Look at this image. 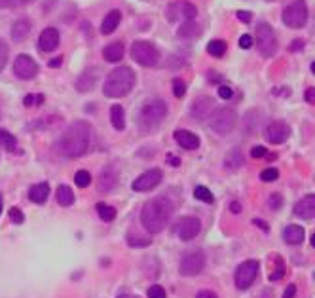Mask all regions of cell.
<instances>
[{"instance_id":"cell-1","label":"cell","mask_w":315,"mask_h":298,"mask_svg":"<svg viewBox=\"0 0 315 298\" xmlns=\"http://www.w3.org/2000/svg\"><path fill=\"white\" fill-rule=\"evenodd\" d=\"M91 142V125L84 120H78L74 124H70L67 127V131L61 135L55 150L68 160L74 158H82L88 150H90Z\"/></svg>"},{"instance_id":"cell-2","label":"cell","mask_w":315,"mask_h":298,"mask_svg":"<svg viewBox=\"0 0 315 298\" xmlns=\"http://www.w3.org/2000/svg\"><path fill=\"white\" fill-rule=\"evenodd\" d=\"M173 215V204L159 196V198H154L150 202H146L142 205V211H141V222L146 232L150 234H159L161 230L165 228V224L169 222Z\"/></svg>"},{"instance_id":"cell-3","label":"cell","mask_w":315,"mask_h":298,"mask_svg":"<svg viewBox=\"0 0 315 298\" xmlns=\"http://www.w3.org/2000/svg\"><path fill=\"white\" fill-rule=\"evenodd\" d=\"M135 72L122 65V67H116V69L107 76L105 80V86H103V93L110 99H120V97H126L127 93L133 90L135 86Z\"/></svg>"},{"instance_id":"cell-4","label":"cell","mask_w":315,"mask_h":298,"mask_svg":"<svg viewBox=\"0 0 315 298\" xmlns=\"http://www.w3.org/2000/svg\"><path fill=\"white\" fill-rule=\"evenodd\" d=\"M167 116V103L163 99H152L148 103L142 105L141 112H139V127L144 133L156 131L159 124L165 120Z\"/></svg>"},{"instance_id":"cell-5","label":"cell","mask_w":315,"mask_h":298,"mask_svg":"<svg viewBox=\"0 0 315 298\" xmlns=\"http://www.w3.org/2000/svg\"><path fill=\"white\" fill-rule=\"evenodd\" d=\"M236 124H237V114L234 109H228V107H219L209 116V127L219 135L230 133L236 127Z\"/></svg>"},{"instance_id":"cell-6","label":"cell","mask_w":315,"mask_h":298,"mask_svg":"<svg viewBox=\"0 0 315 298\" xmlns=\"http://www.w3.org/2000/svg\"><path fill=\"white\" fill-rule=\"evenodd\" d=\"M131 57L135 63L142 65V67H156L159 61V51L152 42L137 40L131 46Z\"/></svg>"},{"instance_id":"cell-7","label":"cell","mask_w":315,"mask_h":298,"mask_svg":"<svg viewBox=\"0 0 315 298\" xmlns=\"http://www.w3.org/2000/svg\"><path fill=\"white\" fill-rule=\"evenodd\" d=\"M256 47L262 57H273L277 53V38H275V31L271 29V25H256Z\"/></svg>"},{"instance_id":"cell-8","label":"cell","mask_w":315,"mask_h":298,"mask_svg":"<svg viewBox=\"0 0 315 298\" xmlns=\"http://www.w3.org/2000/svg\"><path fill=\"white\" fill-rule=\"evenodd\" d=\"M308 21V6L306 0H293L283 10V23L291 29H302Z\"/></svg>"},{"instance_id":"cell-9","label":"cell","mask_w":315,"mask_h":298,"mask_svg":"<svg viewBox=\"0 0 315 298\" xmlns=\"http://www.w3.org/2000/svg\"><path fill=\"white\" fill-rule=\"evenodd\" d=\"M258 270H260V264L258 260H245L237 266L236 270V287L239 291H247L249 287L254 283L256 275H258Z\"/></svg>"},{"instance_id":"cell-10","label":"cell","mask_w":315,"mask_h":298,"mask_svg":"<svg viewBox=\"0 0 315 298\" xmlns=\"http://www.w3.org/2000/svg\"><path fill=\"white\" fill-rule=\"evenodd\" d=\"M205 268V254L203 251H188L180 258V274L182 275H198Z\"/></svg>"},{"instance_id":"cell-11","label":"cell","mask_w":315,"mask_h":298,"mask_svg":"<svg viewBox=\"0 0 315 298\" xmlns=\"http://www.w3.org/2000/svg\"><path fill=\"white\" fill-rule=\"evenodd\" d=\"M198 16V8L186 0H179V2H173L169 8H167V17L169 21H194Z\"/></svg>"},{"instance_id":"cell-12","label":"cell","mask_w":315,"mask_h":298,"mask_svg":"<svg viewBox=\"0 0 315 298\" xmlns=\"http://www.w3.org/2000/svg\"><path fill=\"white\" fill-rule=\"evenodd\" d=\"M200 230H202V222H200L198 217H182L180 220H177L173 232L179 235L182 241H190L200 234Z\"/></svg>"},{"instance_id":"cell-13","label":"cell","mask_w":315,"mask_h":298,"mask_svg":"<svg viewBox=\"0 0 315 298\" xmlns=\"http://www.w3.org/2000/svg\"><path fill=\"white\" fill-rule=\"evenodd\" d=\"M264 137H266V141L271 142V144H281V142H285L287 139L291 137V127H289L287 122L275 120V122H271V124L266 125Z\"/></svg>"},{"instance_id":"cell-14","label":"cell","mask_w":315,"mask_h":298,"mask_svg":"<svg viewBox=\"0 0 315 298\" xmlns=\"http://www.w3.org/2000/svg\"><path fill=\"white\" fill-rule=\"evenodd\" d=\"M14 74L17 78H21V80H31V78H34L38 74V65H36V61L32 57L21 53L14 61Z\"/></svg>"},{"instance_id":"cell-15","label":"cell","mask_w":315,"mask_h":298,"mask_svg":"<svg viewBox=\"0 0 315 298\" xmlns=\"http://www.w3.org/2000/svg\"><path fill=\"white\" fill-rule=\"evenodd\" d=\"M159 181H161V169L152 167V169L144 171L139 179H135L133 184H131V188H133L135 192H148V190L156 188L158 184H159Z\"/></svg>"},{"instance_id":"cell-16","label":"cell","mask_w":315,"mask_h":298,"mask_svg":"<svg viewBox=\"0 0 315 298\" xmlns=\"http://www.w3.org/2000/svg\"><path fill=\"white\" fill-rule=\"evenodd\" d=\"M213 110H215V101H213L211 97H200V99H196V101L192 103V107H190V116L196 118V120H205V118L211 116Z\"/></svg>"},{"instance_id":"cell-17","label":"cell","mask_w":315,"mask_h":298,"mask_svg":"<svg viewBox=\"0 0 315 298\" xmlns=\"http://www.w3.org/2000/svg\"><path fill=\"white\" fill-rule=\"evenodd\" d=\"M59 40H61L59 31L53 29V27H47V29H44L40 32V36H38V49L46 51V53L47 51H53L55 47L59 46Z\"/></svg>"},{"instance_id":"cell-18","label":"cell","mask_w":315,"mask_h":298,"mask_svg":"<svg viewBox=\"0 0 315 298\" xmlns=\"http://www.w3.org/2000/svg\"><path fill=\"white\" fill-rule=\"evenodd\" d=\"M294 215L304 219V220H312L315 217V196L308 194L304 196L296 205H294Z\"/></svg>"},{"instance_id":"cell-19","label":"cell","mask_w":315,"mask_h":298,"mask_svg":"<svg viewBox=\"0 0 315 298\" xmlns=\"http://www.w3.org/2000/svg\"><path fill=\"white\" fill-rule=\"evenodd\" d=\"M173 137L177 141V144L182 146L184 150H196V148L200 146V137H198L196 133L188 131V129H177V131L173 133Z\"/></svg>"},{"instance_id":"cell-20","label":"cell","mask_w":315,"mask_h":298,"mask_svg":"<svg viewBox=\"0 0 315 298\" xmlns=\"http://www.w3.org/2000/svg\"><path fill=\"white\" fill-rule=\"evenodd\" d=\"M31 29H32V23H31L27 17H21V19H17L16 23L12 25V29H10L12 40H14V42H23V40L29 36Z\"/></svg>"},{"instance_id":"cell-21","label":"cell","mask_w":315,"mask_h":298,"mask_svg":"<svg viewBox=\"0 0 315 298\" xmlns=\"http://www.w3.org/2000/svg\"><path fill=\"white\" fill-rule=\"evenodd\" d=\"M95 82H97V70L95 69L84 70V72L78 76V80H76V90L82 93L91 92V90L95 88Z\"/></svg>"},{"instance_id":"cell-22","label":"cell","mask_w":315,"mask_h":298,"mask_svg":"<svg viewBox=\"0 0 315 298\" xmlns=\"http://www.w3.org/2000/svg\"><path fill=\"white\" fill-rule=\"evenodd\" d=\"M304 237H306V230L302 226H298V224H289L283 230V239L289 245H300L304 241Z\"/></svg>"},{"instance_id":"cell-23","label":"cell","mask_w":315,"mask_h":298,"mask_svg":"<svg viewBox=\"0 0 315 298\" xmlns=\"http://www.w3.org/2000/svg\"><path fill=\"white\" fill-rule=\"evenodd\" d=\"M120 21H122V14H120V10H110V12L105 16V19H103L101 32H103V34H112L114 31L118 29Z\"/></svg>"},{"instance_id":"cell-24","label":"cell","mask_w":315,"mask_h":298,"mask_svg":"<svg viewBox=\"0 0 315 298\" xmlns=\"http://www.w3.org/2000/svg\"><path fill=\"white\" fill-rule=\"evenodd\" d=\"M47 196H49V186H47V183L34 184V186H31V190H29V198H31V202H34V204H46Z\"/></svg>"},{"instance_id":"cell-25","label":"cell","mask_w":315,"mask_h":298,"mask_svg":"<svg viewBox=\"0 0 315 298\" xmlns=\"http://www.w3.org/2000/svg\"><path fill=\"white\" fill-rule=\"evenodd\" d=\"M103 57L109 61V63H118L122 61L124 57V44L122 42H112L109 46L103 49Z\"/></svg>"},{"instance_id":"cell-26","label":"cell","mask_w":315,"mask_h":298,"mask_svg":"<svg viewBox=\"0 0 315 298\" xmlns=\"http://www.w3.org/2000/svg\"><path fill=\"white\" fill-rule=\"evenodd\" d=\"M116 183H118V177H116V173L112 169L103 171L101 177H99V192H112Z\"/></svg>"},{"instance_id":"cell-27","label":"cell","mask_w":315,"mask_h":298,"mask_svg":"<svg viewBox=\"0 0 315 298\" xmlns=\"http://www.w3.org/2000/svg\"><path fill=\"white\" fill-rule=\"evenodd\" d=\"M55 198H57V204L63 207H68L74 204V192H72V188L67 186V184H61V186L57 188Z\"/></svg>"},{"instance_id":"cell-28","label":"cell","mask_w":315,"mask_h":298,"mask_svg":"<svg viewBox=\"0 0 315 298\" xmlns=\"http://www.w3.org/2000/svg\"><path fill=\"white\" fill-rule=\"evenodd\" d=\"M110 122H112L114 129H118V131L126 129V110L120 105H114L110 109Z\"/></svg>"},{"instance_id":"cell-29","label":"cell","mask_w":315,"mask_h":298,"mask_svg":"<svg viewBox=\"0 0 315 298\" xmlns=\"http://www.w3.org/2000/svg\"><path fill=\"white\" fill-rule=\"evenodd\" d=\"M200 32H202V29L196 21H184L177 31L180 38H194V36H200Z\"/></svg>"},{"instance_id":"cell-30","label":"cell","mask_w":315,"mask_h":298,"mask_svg":"<svg viewBox=\"0 0 315 298\" xmlns=\"http://www.w3.org/2000/svg\"><path fill=\"white\" fill-rule=\"evenodd\" d=\"M241 165H243V154H241L239 148H234V150L226 156L224 167L226 169H230V171H236V169H239Z\"/></svg>"},{"instance_id":"cell-31","label":"cell","mask_w":315,"mask_h":298,"mask_svg":"<svg viewBox=\"0 0 315 298\" xmlns=\"http://www.w3.org/2000/svg\"><path fill=\"white\" fill-rule=\"evenodd\" d=\"M194 198L200 200V202H203V204H213V202H215V196H213L211 190H209L207 186H203V184H198V186L194 188Z\"/></svg>"},{"instance_id":"cell-32","label":"cell","mask_w":315,"mask_h":298,"mask_svg":"<svg viewBox=\"0 0 315 298\" xmlns=\"http://www.w3.org/2000/svg\"><path fill=\"white\" fill-rule=\"evenodd\" d=\"M16 144H17V141H16V137H14L10 131L0 129V146H4L6 150L14 152V150H16Z\"/></svg>"},{"instance_id":"cell-33","label":"cell","mask_w":315,"mask_h":298,"mask_svg":"<svg viewBox=\"0 0 315 298\" xmlns=\"http://www.w3.org/2000/svg\"><path fill=\"white\" fill-rule=\"evenodd\" d=\"M97 213H99V217L105 220V222H110L116 219V209L110 205H107V204H97Z\"/></svg>"},{"instance_id":"cell-34","label":"cell","mask_w":315,"mask_h":298,"mask_svg":"<svg viewBox=\"0 0 315 298\" xmlns=\"http://www.w3.org/2000/svg\"><path fill=\"white\" fill-rule=\"evenodd\" d=\"M207 51L213 55V57H222L226 53V42L224 40H211L207 44Z\"/></svg>"},{"instance_id":"cell-35","label":"cell","mask_w":315,"mask_h":298,"mask_svg":"<svg viewBox=\"0 0 315 298\" xmlns=\"http://www.w3.org/2000/svg\"><path fill=\"white\" fill-rule=\"evenodd\" d=\"M74 183L78 184L80 188H86V186H90V183H91L90 171H86V169H80V171H76V175H74Z\"/></svg>"},{"instance_id":"cell-36","label":"cell","mask_w":315,"mask_h":298,"mask_svg":"<svg viewBox=\"0 0 315 298\" xmlns=\"http://www.w3.org/2000/svg\"><path fill=\"white\" fill-rule=\"evenodd\" d=\"M277 177H279V171H277L275 167H268V169H264V171L260 173V179H262L264 183H273V181H277Z\"/></svg>"},{"instance_id":"cell-37","label":"cell","mask_w":315,"mask_h":298,"mask_svg":"<svg viewBox=\"0 0 315 298\" xmlns=\"http://www.w3.org/2000/svg\"><path fill=\"white\" fill-rule=\"evenodd\" d=\"M10 220L14 224H23L25 222V215H23V211L19 207H12L10 209Z\"/></svg>"},{"instance_id":"cell-38","label":"cell","mask_w":315,"mask_h":298,"mask_svg":"<svg viewBox=\"0 0 315 298\" xmlns=\"http://www.w3.org/2000/svg\"><path fill=\"white\" fill-rule=\"evenodd\" d=\"M184 93H186V84H184V80L175 78V80H173V95L180 99V97H184Z\"/></svg>"},{"instance_id":"cell-39","label":"cell","mask_w":315,"mask_h":298,"mask_svg":"<svg viewBox=\"0 0 315 298\" xmlns=\"http://www.w3.org/2000/svg\"><path fill=\"white\" fill-rule=\"evenodd\" d=\"M127 241H129V245L131 247H148L152 241H150V237H133V235H129L127 237Z\"/></svg>"},{"instance_id":"cell-40","label":"cell","mask_w":315,"mask_h":298,"mask_svg":"<svg viewBox=\"0 0 315 298\" xmlns=\"http://www.w3.org/2000/svg\"><path fill=\"white\" fill-rule=\"evenodd\" d=\"M146 297L148 298H165V289H163L161 285H152V287L148 289Z\"/></svg>"},{"instance_id":"cell-41","label":"cell","mask_w":315,"mask_h":298,"mask_svg":"<svg viewBox=\"0 0 315 298\" xmlns=\"http://www.w3.org/2000/svg\"><path fill=\"white\" fill-rule=\"evenodd\" d=\"M29 0H0V8L6 10V8H21L25 6Z\"/></svg>"},{"instance_id":"cell-42","label":"cell","mask_w":315,"mask_h":298,"mask_svg":"<svg viewBox=\"0 0 315 298\" xmlns=\"http://www.w3.org/2000/svg\"><path fill=\"white\" fill-rule=\"evenodd\" d=\"M44 101V95H27L23 99V105L25 107H32V105H40Z\"/></svg>"},{"instance_id":"cell-43","label":"cell","mask_w":315,"mask_h":298,"mask_svg":"<svg viewBox=\"0 0 315 298\" xmlns=\"http://www.w3.org/2000/svg\"><path fill=\"white\" fill-rule=\"evenodd\" d=\"M6 63H8V46L4 40H0V70L6 67Z\"/></svg>"},{"instance_id":"cell-44","label":"cell","mask_w":315,"mask_h":298,"mask_svg":"<svg viewBox=\"0 0 315 298\" xmlns=\"http://www.w3.org/2000/svg\"><path fill=\"white\" fill-rule=\"evenodd\" d=\"M251 156H252L254 160H260V158H266V156H270V154H268V150H266L264 146H252Z\"/></svg>"},{"instance_id":"cell-45","label":"cell","mask_w":315,"mask_h":298,"mask_svg":"<svg viewBox=\"0 0 315 298\" xmlns=\"http://www.w3.org/2000/svg\"><path fill=\"white\" fill-rule=\"evenodd\" d=\"M251 46H252V36H251V34H241V38H239V47L249 49Z\"/></svg>"},{"instance_id":"cell-46","label":"cell","mask_w":315,"mask_h":298,"mask_svg":"<svg viewBox=\"0 0 315 298\" xmlns=\"http://www.w3.org/2000/svg\"><path fill=\"white\" fill-rule=\"evenodd\" d=\"M232 95H234V92H232L230 86H220L219 88V97L220 99H232Z\"/></svg>"},{"instance_id":"cell-47","label":"cell","mask_w":315,"mask_h":298,"mask_svg":"<svg viewBox=\"0 0 315 298\" xmlns=\"http://www.w3.org/2000/svg\"><path fill=\"white\" fill-rule=\"evenodd\" d=\"M237 19L243 21V23H251L252 14H251V12H237Z\"/></svg>"},{"instance_id":"cell-48","label":"cell","mask_w":315,"mask_h":298,"mask_svg":"<svg viewBox=\"0 0 315 298\" xmlns=\"http://www.w3.org/2000/svg\"><path fill=\"white\" fill-rule=\"evenodd\" d=\"M270 207L271 209H279L281 207V196L279 194H273L270 198Z\"/></svg>"},{"instance_id":"cell-49","label":"cell","mask_w":315,"mask_h":298,"mask_svg":"<svg viewBox=\"0 0 315 298\" xmlns=\"http://www.w3.org/2000/svg\"><path fill=\"white\" fill-rule=\"evenodd\" d=\"M196 298H219V297H217V293H215V291L203 289V291H200V293H198V297H196Z\"/></svg>"},{"instance_id":"cell-50","label":"cell","mask_w":315,"mask_h":298,"mask_svg":"<svg viewBox=\"0 0 315 298\" xmlns=\"http://www.w3.org/2000/svg\"><path fill=\"white\" fill-rule=\"evenodd\" d=\"M294 295H296V285H289L287 291H285V295H283V298H294Z\"/></svg>"},{"instance_id":"cell-51","label":"cell","mask_w":315,"mask_h":298,"mask_svg":"<svg viewBox=\"0 0 315 298\" xmlns=\"http://www.w3.org/2000/svg\"><path fill=\"white\" fill-rule=\"evenodd\" d=\"M61 63H63V59H61V57H55V59L49 61V67H51V69H57V67H61Z\"/></svg>"},{"instance_id":"cell-52","label":"cell","mask_w":315,"mask_h":298,"mask_svg":"<svg viewBox=\"0 0 315 298\" xmlns=\"http://www.w3.org/2000/svg\"><path fill=\"white\" fill-rule=\"evenodd\" d=\"M300 47H304V40H300V38H298V40H294V42H293L291 49H293V51H298Z\"/></svg>"},{"instance_id":"cell-53","label":"cell","mask_w":315,"mask_h":298,"mask_svg":"<svg viewBox=\"0 0 315 298\" xmlns=\"http://www.w3.org/2000/svg\"><path fill=\"white\" fill-rule=\"evenodd\" d=\"M167 160H169V163H173V165H180V160L175 158V154H167Z\"/></svg>"},{"instance_id":"cell-54","label":"cell","mask_w":315,"mask_h":298,"mask_svg":"<svg viewBox=\"0 0 315 298\" xmlns=\"http://www.w3.org/2000/svg\"><path fill=\"white\" fill-rule=\"evenodd\" d=\"M306 101H308V103H314V88H310V90L306 92Z\"/></svg>"},{"instance_id":"cell-55","label":"cell","mask_w":315,"mask_h":298,"mask_svg":"<svg viewBox=\"0 0 315 298\" xmlns=\"http://www.w3.org/2000/svg\"><path fill=\"white\" fill-rule=\"evenodd\" d=\"M230 209H232V213H239V211H241V205H239L237 202H234V204L230 205Z\"/></svg>"},{"instance_id":"cell-56","label":"cell","mask_w":315,"mask_h":298,"mask_svg":"<svg viewBox=\"0 0 315 298\" xmlns=\"http://www.w3.org/2000/svg\"><path fill=\"white\" fill-rule=\"evenodd\" d=\"M252 222H254V224H256V226H260V228L264 230V232H266V230H268V226H266V222H262V220H256V219H254V220H252Z\"/></svg>"},{"instance_id":"cell-57","label":"cell","mask_w":315,"mask_h":298,"mask_svg":"<svg viewBox=\"0 0 315 298\" xmlns=\"http://www.w3.org/2000/svg\"><path fill=\"white\" fill-rule=\"evenodd\" d=\"M118 298H141V297H135V295H122V297Z\"/></svg>"},{"instance_id":"cell-58","label":"cell","mask_w":315,"mask_h":298,"mask_svg":"<svg viewBox=\"0 0 315 298\" xmlns=\"http://www.w3.org/2000/svg\"><path fill=\"white\" fill-rule=\"evenodd\" d=\"M2 207H4V202H2V196H0V215H2Z\"/></svg>"}]
</instances>
